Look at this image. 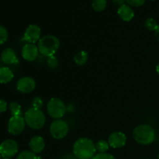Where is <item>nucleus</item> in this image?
<instances>
[{"instance_id":"10","label":"nucleus","mask_w":159,"mask_h":159,"mask_svg":"<svg viewBox=\"0 0 159 159\" xmlns=\"http://www.w3.org/2000/svg\"><path fill=\"white\" fill-rule=\"evenodd\" d=\"M36 88V82L33 78L29 76H25L18 80L16 83V89L19 92L22 93H32Z\"/></svg>"},{"instance_id":"8","label":"nucleus","mask_w":159,"mask_h":159,"mask_svg":"<svg viewBox=\"0 0 159 159\" xmlns=\"http://www.w3.org/2000/svg\"><path fill=\"white\" fill-rule=\"evenodd\" d=\"M41 30L36 24H30L25 30L22 40L30 43H38L41 38Z\"/></svg>"},{"instance_id":"17","label":"nucleus","mask_w":159,"mask_h":159,"mask_svg":"<svg viewBox=\"0 0 159 159\" xmlns=\"http://www.w3.org/2000/svg\"><path fill=\"white\" fill-rule=\"evenodd\" d=\"M89 54L85 51H81L78 52L74 57V62L79 66H82L85 65L88 61Z\"/></svg>"},{"instance_id":"34","label":"nucleus","mask_w":159,"mask_h":159,"mask_svg":"<svg viewBox=\"0 0 159 159\" xmlns=\"http://www.w3.org/2000/svg\"><path fill=\"white\" fill-rule=\"evenodd\" d=\"M1 157H2V156H1V155H0V159H1Z\"/></svg>"},{"instance_id":"2","label":"nucleus","mask_w":159,"mask_h":159,"mask_svg":"<svg viewBox=\"0 0 159 159\" xmlns=\"http://www.w3.org/2000/svg\"><path fill=\"white\" fill-rule=\"evenodd\" d=\"M60 40L54 35H45L37 43L39 52L47 57L54 56L60 48Z\"/></svg>"},{"instance_id":"1","label":"nucleus","mask_w":159,"mask_h":159,"mask_svg":"<svg viewBox=\"0 0 159 159\" xmlns=\"http://www.w3.org/2000/svg\"><path fill=\"white\" fill-rule=\"evenodd\" d=\"M96 152V144L89 138H79L73 144V154L78 159H92Z\"/></svg>"},{"instance_id":"25","label":"nucleus","mask_w":159,"mask_h":159,"mask_svg":"<svg viewBox=\"0 0 159 159\" xmlns=\"http://www.w3.org/2000/svg\"><path fill=\"white\" fill-rule=\"evenodd\" d=\"M43 106V101L41 97L40 96H36L34 98L32 101V107L36 109H41V107Z\"/></svg>"},{"instance_id":"23","label":"nucleus","mask_w":159,"mask_h":159,"mask_svg":"<svg viewBox=\"0 0 159 159\" xmlns=\"http://www.w3.org/2000/svg\"><path fill=\"white\" fill-rule=\"evenodd\" d=\"M144 26L148 30L155 31L158 27V24L157 23L156 20L153 18H148L144 22Z\"/></svg>"},{"instance_id":"31","label":"nucleus","mask_w":159,"mask_h":159,"mask_svg":"<svg viewBox=\"0 0 159 159\" xmlns=\"http://www.w3.org/2000/svg\"><path fill=\"white\" fill-rule=\"evenodd\" d=\"M155 38H156L157 40L159 42V24L158 27H157L156 30H155Z\"/></svg>"},{"instance_id":"30","label":"nucleus","mask_w":159,"mask_h":159,"mask_svg":"<svg viewBox=\"0 0 159 159\" xmlns=\"http://www.w3.org/2000/svg\"><path fill=\"white\" fill-rule=\"evenodd\" d=\"M61 159H78V158L75 156V155L73 153L72 154L68 153V154H65V155L61 157Z\"/></svg>"},{"instance_id":"19","label":"nucleus","mask_w":159,"mask_h":159,"mask_svg":"<svg viewBox=\"0 0 159 159\" xmlns=\"http://www.w3.org/2000/svg\"><path fill=\"white\" fill-rule=\"evenodd\" d=\"M9 111L12 114V116H21V106L17 102H12L9 104Z\"/></svg>"},{"instance_id":"33","label":"nucleus","mask_w":159,"mask_h":159,"mask_svg":"<svg viewBox=\"0 0 159 159\" xmlns=\"http://www.w3.org/2000/svg\"><path fill=\"white\" fill-rule=\"evenodd\" d=\"M158 159H159V154H158Z\"/></svg>"},{"instance_id":"13","label":"nucleus","mask_w":159,"mask_h":159,"mask_svg":"<svg viewBox=\"0 0 159 159\" xmlns=\"http://www.w3.org/2000/svg\"><path fill=\"white\" fill-rule=\"evenodd\" d=\"M30 151L34 154H39L43 151L45 148V141L41 136L36 135L30 139L29 142Z\"/></svg>"},{"instance_id":"9","label":"nucleus","mask_w":159,"mask_h":159,"mask_svg":"<svg viewBox=\"0 0 159 159\" xmlns=\"http://www.w3.org/2000/svg\"><path fill=\"white\" fill-rule=\"evenodd\" d=\"M26 122L24 117L21 116H11L8 122L7 129L9 134L12 135H19L24 130Z\"/></svg>"},{"instance_id":"28","label":"nucleus","mask_w":159,"mask_h":159,"mask_svg":"<svg viewBox=\"0 0 159 159\" xmlns=\"http://www.w3.org/2000/svg\"><path fill=\"white\" fill-rule=\"evenodd\" d=\"M7 107H8L7 102H6L5 100H3V99H0V113L6 112V110H7Z\"/></svg>"},{"instance_id":"12","label":"nucleus","mask_w":159,"mask_h":159,"mask_svg":"<svg viewBox=\"0 0 159 159\" xmlns=\"http://www.w3.org/2000/svg\"><path fill=\"white\" fill-rule=\"evenodd\" d=\"M127 136L121 131L113 132L108 138V143L113 148H120L127 143Z\"/></svg>"},{"instance_id":"27","label":"nucleus","mask_w":159,"mask_h":159,"mask_svg":"<svg viewBox=\"0 0 159 159\" xmlns=\"http://www.w3.org/2000/svg\"><path fill=\"white\" fill-rule=\"evenodd\" d=\"M92 159H116L113 155L109 153H98Z\"/></svg>"},{"instance_id":"3","label":"nucleus","mask_w":159,"mask_h":159,"mask_svg":"<svg viewBox=\"0 0 159 159\" xmlns=\"http://www.w3.org/2000/svg\"><path fill=\"white\" fill-rule=\"evenodd\" d=\"M133 138L138 144L142 145H148L155 141V129L148 124L138 125L134 129Z\"/></svg>"},{"instance_id":"20","label":"nucleus","mask_w":159,"mask_h":159,"mask_svg":"<svg viewBox=\"0 0 159 159\" xmlns=\"http://www.w3.org/2000/svg\"><path fill=\"white\" fill-rule=\"evenodd\" d=\"M107 5V0H93L92 6L95 11L97 12H102L106 9Z\"/></svg>"},{"instance_id":"15","label":"nucleus","mask_w":159,"mask_h":159,"mask_svg":"<svg viewBox=\"0 0 159 159\" xmlns=\"http://www.w3.org/2000/svg\"><path fill=\"white\" fill-rule=\"evenodd\" d=\"M1 59L6 65H13L18 62L16 52L12 48H6L1 54Z\"/></svg>"},{"instance_id":"5","label":"nucleus","mask_w":159,"mask_h":159,"mask_svg":"<svg viewBox=\"0 0 159 159\" xmlns=\"http://www.w3.org/2000/svg\"><path fill=\"white\" fill-rule=\"evenodd\" d=\"M47 111L51 117L54 120L61 119L67 112L65 102L59 98H51L47 104Z\"/></svg>"},{"instance_id":"29","label":"nucleus","mask_w":159,"mask_h":159,"mask_svg":"<svg viewBox=\"0 0 159 159\" xmlns=\"http://www.w3.org/2000/svg\"><path fill=\"white\" fill-rule=\"evenodd\" d=\"M125 2L126 0H113V5L117 8H120L124 6V5H125Z\"/></svg>"},{"instance_id":"24","label":"nucleus","mask_w":159,"mask_h":159,"mask_svg":"<svg viewBox=\"0 0 159 159\" xmlns=\"http://www.w3.org/2000/svg\"><path fill=\"white\" fill-rule=\"evenodd\" d=\"M8 37H9V34H8L7 30L6 29V27L0 25V45L6 43L8 40Z\"/></svg>"},{"instance_id":"32","label":"nucleus","mask_w":159,"mask_h":159,"mask_svg":"<svg viewBox=\"0 0 159 159\" xmlns=\"http://www.w3.org/2000/svg\"><path fill=\"white\" fill-rule=\"evenodd\" d=\"M155 69H156V72L158 73V75H159V63L156 65V68Z\"/></svg>"},{"instance_id":"16","label":"nucleus","mask_w":159,"mask_h":159,"mask_svg":"<svg viewBox=\"0 0 159 159\" xmlns=\"http://www.w3.org/2000/svg\"><path fill=\"white\" fill-rule=\"evenodd\" d=\"M14 75L12 70L8 67L0 68V83L6 84L13 79Z\"/></svg>"},{"instance_id":"21","label":"nucleus","mask_w":159,"mask_h":159,"mask_svg":"<svg viewBox=\"0 0 159 159\" xmlns=\"http://www.w3.org/2000/svg\"><path fill=\"white\" fill-rule=\"evenodd\" d=\"M47 65L49 67V68L54 70L58 68L59 65H60V63H59V61L57 57H55V56H51V57H48Z\"/></svg>"},{"instance_id":"22","label":"nucleus","mask_w":159,"mask_h":159,"mask_svg":"<svg viewBox=\"0 0 159 159\" xmlns=\"http://www.w3.org/2000/svg\"><path fill=\"white\" fill-rule=\"evenodd\" d=\"M16 159H38V157L30 151H23L19 154Z\"/></svg>"},{"instance_id":"14","label":"nucleus","mask_w":159,"mask_h":159,"mask_svg":"<svg viewBox=\"0 0 159 159\" xmlns=\"http://www.w3.org/2000/svg\"><path fill=\"white\" fill-rule=\"evenodd\" d=\"M117 14L120 18L125 22L130 21L134 17V12L133 9L129 5L126 4L118 8Z\"/></svg>"},{"instance_id":"18","label":"nucleus","mask_w":159,"mask_h":159,"mask_svg":"<svg viewBox=\"0 0 159 159\" xmlns=\"http://www.w3.org/2000/svg\"><path fill=\"white\" fill-rule=\"evenodd\" d=\"M95 144H96V152H98L99 153H107L110 147L108 141H105V140H99Z\"/></svg>"},{"instance_id":"6","label":"nucleus","mask_w":159,"mask_h":159,"mask_svg":"<svg viewBox=\"0 0 159 159\" xmlns=\"http://www.w3.org/2000/svg\"><path fill=\"white\" fill-rule=\"evenodd\" d=\"M49 130L53 138L56 140H61L68 134L69 131V126L64 120H55L50 125Z\"/></svg>"},{"instance_id":"7","label":"nucleus","mask_w":159,"mask_h":159,"mask_svg":"<svg viewBox=\"0 0 159 159\" xmlns=\"http://www.w3.org/2000/svg\"><path fill=\"white\" fill-rule=\"evenodd\" d=\"M19 151V145L16 141L7 139L0 144V155L4 158H10L15 156Z\"/></svg>"},{"instance_id":"26","label":"nucleus","mask_w":159,"mask_h":159,"mask_svg":"<svg viewBox=\"0 0 159 159\" xmlns=\"http://www.w3.org/2000/svg\"><path fill=\"white\" fill-rule=\"evenodd\" d=\"M146 0H126L127 4L133 7H140L145 3Z\"/></svg>"},{"instance_id":"35","label":"nucleus","mask_w":159,"mask_h":159,"mask_svg":"<svg viewBox=\"0 0 159 159\" xmlns=\"http://www.w3.org/2000/svg\"><path fill=\"white\" fill-rule=\"evenodd\" d=\"M3 159H10V158H3Z\"/></svg>"},{"instance_id":"4","label":"nucleus","mask_w":159,"mask_h":159,"mask_svg":"<svg viewBox=\"0 0 159 159\" xmlns=\"http://www.w3.org/2000/svg\"><path fill=\"white\" fill-rule=\"evenodd\" d=\"M26 124L33 130H40L46 124V116L40 109L34 107L28 109L24 114Z\"/></svg>"},{"instance_id":"11","label":"nucleus","mask_w":159,"mask_h":159,"mask_svg":"<svg viewBox=\"0 0 159 159\" xmlns=\"http://www.w3.org/2000/svg\"><path fill=\"white\" fill-rule=\"evenodd\" d=\"M38 48L35 43H26L22 48V57L26 61H34L38 57Z\"/></svg>"}]
</instances>
